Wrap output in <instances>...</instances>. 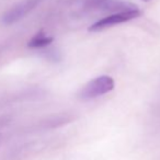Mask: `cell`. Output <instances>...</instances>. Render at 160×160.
I'll list each match as a JSON object with an SVG mask.
<instances>
[{
  "mask_svg": "<svg viewBox=\"0 0 160 160\" xmlns=\"http://www.w3.org/2000/svg\"><path fill=\"white\" fill-rule=\"evenodd\" d=\"M139 14H140V12L137 8L133 10H128V11L116 12V13L110 14V16L99 20L98 22L93 23V24L89 28V31H91V32L102 31V30L111 28V27H113V25L121 24V23L133 20V19L137 18Z\"/></svg>",
  "mask_w": 160,
  "mask_h": 160,
  "instance_id": "obj_2",
  "label": "cell"
},
{
  "mask_svg": "<svg viewBox=\"0 0 160 160\" xmlns=\"http://www.w3.org/2000/svg\"><path fill=\"white\" fill-rule=\"evenodd\" d=\"M42 1L44 0H22L21 2L17 3L3 14L2 22L7 25L18 22L25 16H28L31 11H33Z\"/></svg>",
  "mask_w": 160,
  "mask_h": 160,
  "instance_id": "obj_3",
  "label": "cell"
},
{
  "mask_svg": "<svg viewBox=\"0 0 160 160\" xmlns=\"http://www.w3.org/2000/svg\"><path fill=\"white\" fill-rule=\"evenodd\" d=\"M114 80L110 76H99L90 80L78 92V98L81 100H90L103 96L114 89Z\"/></svg>",
  "mask_w": 160,
  "mask_h": 160,
  "instance_id": "obj_1",
  "label": "cell"
},
{
  "mask_svg": "<svg viewBox=\"0 0 160 160\" xmlns=\"http://www.w3.org/2000/svg\"><path fill=\"white\" fill-rule=\"evenodd\" d=\"M53 42V38L51 36H47L46 34L42 33H38L36 35H34L31 40L29 41V47H32V48H41V47H44L49 45Z\"/></svg>",
  "mask_w": 160,
  "mask_h": 160,
  "instance_id": "obj_4",
  "label": "cell"
}]
</instances>
